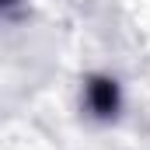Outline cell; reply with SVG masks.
Masks as SVG:
<instances>
[{
	"label": "cell",
	"mask_w": 150,
	"mask_h": 150,
	"mask_svg": "<svg viewBox=\"0 0 150 150\" xmlns=\"http://www.w3.org/2000/svg\"><path fill=\"white\" fill-rule=\"evenodd\" d=\"M84 98H87V108L98 119H112L119 112V84H115L112 77H91Z\"/></svg>",
	"instance_id": "cell-1"
},
{
	"label": "cell",
	"mask_w": 150,
	"mask_h": 150,
	"mask_svg": "<svg viewBox=\"0 0 150 150\" xmlns=\"http://www.w3.org/2000/svg\"><path fill=\"white\" fill-rule=\"evenodd\" d=\"M4 4H7V0H0V7H4Z\"/></svg>",
	"instance_id": "cell-2"
}]
</instances>
